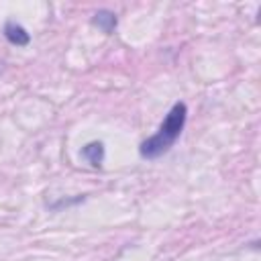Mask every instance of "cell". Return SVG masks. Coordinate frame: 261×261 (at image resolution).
I'll return each mask as SVG.
<instances>
[{
    "label": "cell",
    "instance_id": "obj_1",
    "mask_svg": "<svg viewBox=\"0 0 261 261\" xmlns=\"http://www.w3.org/2000/svg\"><path fill=\"white\" fill-rule=\"evenodd\" d=\"M186 118H188V106L184 102H175L169 108V112L165 114L157 133L139 145V155L143 159H149V161L165 155L175 145V141L179 139V135L186 126Z\"/></svg>",
    "mask_w": 261,
    "mask_h": 261
},
{
    "label": "cell",
    "instance_id": "obj_3",
    "mask_svg": "<svg viewBox=\"0 0 261 261\" xmlns=\"http://www.w3.org/2000/svg\"><path fill=\"white\" fill-rule=\"evenodd\" d=\"M92 24L98 27L104 35H112L114 29H116V24H118V18H116V14H114L112 10L100 8V10H96L94 16H92Z\"/></svg>",
    "mask_w": 261,
    "mask_h": 261
},
{
    "label": "cell",
    "instance_id": "obj_4",
    "mask_svg": "<svg viewBox=\"0 0 261 261\" xmlns=\"http://www.w3.org/2000/svg\"><path fill=\"white\" fill-rule=\"evenodd\" d=\"M80 155L92 165V167H100L104 161V143L102 141H90L88 145L82 147Z\"/></svg>",
    "mask_w": 261,
    "mask_h": 261
},
{
    "label": "cell",
    "instance_id": "obj_2",
    "mask_svg": "<svg viewBox=\"0 0 261 261\" xmlns=\"http://www.w3.org/2000/svg\"><path fill=\"white\" fill-rule=\"evenodd\" d=\"M2 35H4V39H6L10 45H14V47H27V45L31 43V35L27 33V29H24L22 24L14 22V20H6V22H4Z\"/></svg>",
    "mask_w": 261,
    "mask_h": 261
},
{
    "label": "cell",
    "instance_id": "obj_5",
    "mask_svg": "<svg viewBox=\"0 0 261 261\" xmlns=\"http://www.w3.org/2000/svg\"><path fill=\"white\" fill-rule=\"evenodd\" d=\"M0 73H2V61H0Z\"/></svg>",
    "mask_w": 261,
    "mask_h": 261
}]
</instances>
